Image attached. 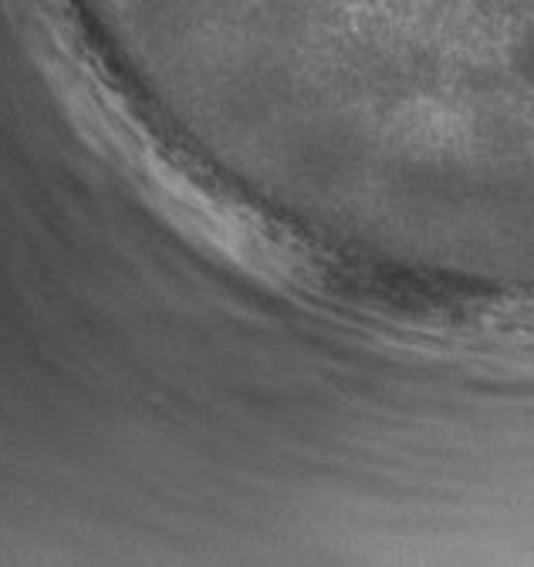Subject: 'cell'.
I'll return each mask as SVG.
<instances>
[{"label": "cell", "instance_id": "6da1fadb", "mask_svg": "<svg viewBox=\"0 0 534 567\" xmlns=\"http://www.w3.org/2000/svg\"><path fill=\"white\" fill-rule=\"evenodd\" d=\"M511 64H514V71H517V79L524 82V85H531L534 89V28L514 44V51H511Z\"/></svg>", "mask_w": 534, "mask_h": 567}]
</instances>
